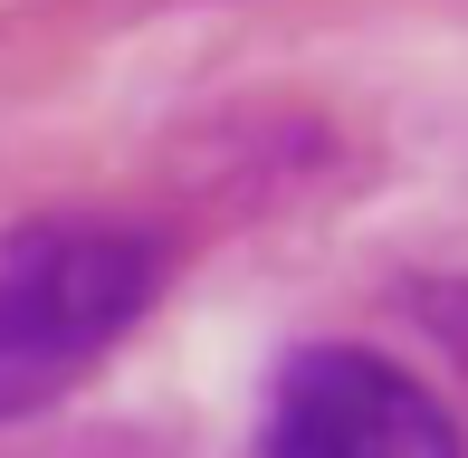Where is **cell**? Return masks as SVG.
Listing matches in <instances>:
<instances>
[{
  "mask_svg": "<svg viewBox=\"0 0 468 458\" xmlns=\"http://www.w3.org/2000/svg\"><path fill=\"white\" fill-rule=\"evenodd\" d=\"M259 458H468L450 401L373 344H296L268 382Z\"/></svg>",
  "mask_w": 468,
  "mask_h": 458,
  "instance_id": "2",
  "label": "cell"
},
{
  "mask_svg": "<svg viewBox=\"0 0 468 458\" xmlns=\"http://www.w3.org/2000/svg\"><path fill=\"white\" fill-rule=\"evenodd\" d=\"M420 316H431V335L450 344V363L468 372V277H450V286H420Z\"/></svg>",
  "mask_w": 468,
  "mask_h": 458,
  "instance_id": "3",
  "label": "cell"
},
{
  "mask_svg": "<svg viewBox=\"0 0 468 458\" xmlns=\"http://www.w3.org/2000/svg\"><path fill=\"white\" fill-rule=\"evenodd\" d=\"M163 239L124 220H10L0 229V430L48 411L154 316Z\"/></svg>",
  "mask_w": 468,
  "mask_h": 458,
  "instance_id": "1",
  "label": "cell"
}]
</instances>
